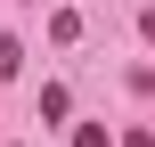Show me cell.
<instances>
[{
  "label": "cell",
  "instance_id": "obj_2",
  "mask_svg": "<svg viewBox=\"0 0 155 147\" xmlns=\"http://www.w3.org/2000/svg\"><path fill=\"white\" fill-rule=\"evenodd\" d=\"M139 33H147V41H155V8H147V16H139Z\"/></svg>",
  "mask_w": 155,
  "mask_h": 147
},
{
  "label": "cell",
  "instance_id": "obj_1",
  "mask_svg": "<svg viewBox=\"0 0 155 147\" xmlns=\"http://www.w3.org/2000/svg\"><path fill=\"white\" fill-rule=\"evenodd\" d=\"M74 147H114V139H106L98 123H82V131H74Z\"/></svg>",
  "mask_w": 155,
  "mask_h": 147
}]
</instances>
